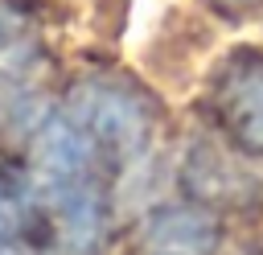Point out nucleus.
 <instances>
[{"instance_id": "1", "label": "nucleus", "mask_w": 263, "mask_h": 255, "mask_svg": "<svg viewBox=\"0 0 263 255\" xmlns=\"http://www.w3.org/2000/svg\"><path fill=\"white\" fill-rule=\"evenodd\" d=\"M99 148H111V152H132L140 148L144 132H148V111L144 103L115 86V82H86L74 99V115H70Z\"/></svg>"}, {"instance_id": "5", "label": "nucleus", "mask_w": 263, "mask_h": 255, "mask_svg": "<svg viewBox=\"0 0 263 255\" xmlns=\"http://www.w3.org/2000/svg\"><path fill=\"white\" fill-rule=\"evenodd\" d=\"M226 115H230V128L234 136L263 152V70H247L230 82L226 90Z\"/></svg>"}, {"instance_id": "6", "label": "nucleus", "mask_w": 263, "mask_h": 255, "mask_svg": "<svg viewBox=\"0 0 263 255\" xmlns=\"http://www.w3.org/2000/svg\"><path fill=\"white\" fill-rule=\"evenodd\" d=\"M25 202H29V193H25L21 173L0 169V243L21 226V218H25Z\"/></svg>"}, {"instance_id": "7", "label": "nucleus", "mask_w": 263, "mask_h": 255, "mask_svg": "<svg viewBox=\"0 0 263 255\" xmlns=\"http://www.w3.org/2000/svg\"><path fill=\"white\" fill-rule=\"evenodd\" d=\"M0 255H4V251H0Z\"/></svg>"}, {"instance_id": "4", "label": "nucleus", "mask_w": 263, "mask_h": 255, "mask_svg": "<svg viewBox=\"0 0 263 255\" xmlns=\"http://www.w3.org/2000/svg\"><path fill=\"white\" fill-rule=\"evenodd\" d=\"M148 247L156 255H210L214 247V222L189 206L160 210L148 222Z\"/></svg>"}, {"instance_id": "2", "label": "nucleus", "mask_w": 263, "mask_h": 255, "mask_svg": "<svg viewBox=\"0 0 263 255\" xmlns=\"http://www.w3.org/2000/svg\"><path fill=\"white\" fill-rule=\"evenodd\" d=\"M53 239L66 255H90L103 239V202L86 181H58L49 197Z\"/></svg>"}, {"instance_id": "3", "label": "nucleus", "mask_w": 263, "mask_h": 255, "mask_svg": "<svg viewBox=\"0 0 263 255\" xmlns=\"http://www.w3.org/2000/svg\"><path fill=\"white\" fill-rule=\"evenodd\" d=\"M37 165L45 173L49 185L58 181H82L90 160H95V144L90 136L74 123V119H49L37 136Z\"/></svg>"}]
</instances>
